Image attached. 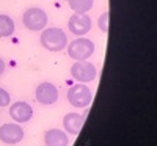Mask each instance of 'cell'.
Returning <instances> with one entry per match:
<instances>
[{
    "label": "cell",
    "mask_w": 157,
    "mask_h": 146,
    "mask_svg": "<svg viewBox=\"0 0 157 146\" xmlns=\"http://www.w3.org/2000/svg\"><path fill=\"white\" fill-rule=\"evenodd\" d=\"M22 22L24 25L32 32H41L46 29L47 25V13L43 8L38 6H32L24 13L22 16Z\"/></svg>",
    "instance_id": "277c9868"
},
{
    "label": "cell",
    "mask_w": 157,
    "mask_h": 146,
    "mask_svg": "<svg viewBox=\"0 0 157 146\" xmlns=\"http://www.w3.org/2000/svg\"><path fill=\"white\" fill-rule=\"evenodd\" d=\"M109 17H110L109 11H104L98 19V27L102 33H109Z\"/></svg>",
    "instance_id": "5bb4252c"
},
{
    "label": "cell",
    "mask_w": 157,
    "mask_h": 146,
    "mask_svg": "<svg viewBox=\"0 0 157 146\" xmlns=\"http://www.w3.org/2000/svg\"><path fill=\"white\" fill-rule=\"evenodd\" d=\"M68 101L72 107L85 109L93 101V93L85 83H75L68 90Z\"/></svg>",
    "instance_id": "3957f363"
},
{
    "label": "cell",
    "mask_w": 157,
    "mask_h": 146,
    "mask_svg": "<svg viewBox=\"0 0 157 146\" xmlns=\"http://www.w3.org/2000/svg\"><path fill=\"white\" fill-rule=\"evenodd\" d=\"M16 25L8 14H0V38H10L14 35Z\"/></svg>",
    "instance_id": "7c38bea8"
},
{
    "label": "cell",
    "mask_w": 157,
    "mask_h": 146,
    "mask_svg": "<svg viewBox=\"0 0 157 146\" xmlns=\"http://www.w3.org/2000/svg\"><path fill=\"white\" fill-rule=\"evenodd\" d=\"M69 8L74 13H88L94 5V0H69Z\"/></svg>",
    "instance_id": "4fadbf2b"
},
{
    "label": "cell",
    "mask_w": 157,
    "mask_h": 146,
    "mask_svg": "<svg viewBox=\"0 0 157 146\" xmlns=\"http://www.w3.org/2000/svg\"><path fill=\"white\" fill-rule=\"evenodd\" d=\"M44 143L46 146H68L69 138L61 129H49L44 134Z\"/></svg>",
    "instance_id": "8fae6325"
},
{
    "label": "cell",
    "mask_w": 157,
    "mask_h": 146,
    "mask_svg": "<svg viewBox=\"0 0 157 146\" xmlns=\"http://www.w3.org/2000/svg\"><path fill=\"white\" fill-rule=\"evenodd\" d=\"M91 17L86 13H74L68 21V30L75 36H83L91 30Z\"/></svg>",
    "instance_id": "8992f818"
},
{
    "label": "cell",
    "mask_w": 157,
    "mask_h": 146,
    "mask_svg": "<svg viewBox=\"0 0 157 146\" xmlns=\"http://www.w3.org/2000/svg\"><path fill=\"white\" fill-rule=\"evenodd\" d=\"M24 129L16 123L0 126V141L5 144H17L24 140Z\"/></svg>",
    "instance_id": "ba28073f"
},
{
    "label": "cell",
    "mask_w": 157,
    "mask_h": 146,
    "mask_svg": "<svg viewBox=\"0 0 157 146\" xmlns=\"http://www.w3.org/2000/svg\"><path fill=\"white\" fill-rule=\"evenodd\" d=\"M11 104V96L10 93L0 86V107H8V105Z\"/></svg>",
    "instance_id": "9a60e30c"
},
{
    "label": "cell",
    "mask_w": 157,
    "mask_h": 146,
    "mask_svg": "<svg viewBox=\"0 0 157 146\" xmlns=\"http://www.w3.org/2000/svg\"><path fill=\"white\" fill-rule=\"evenodd\" d=\"M10 116L16 123H27L33 118V107L25 101H17L10 105Z\"/></svg>",
    "instance_id": "9c48e42d"
},
{
    "label": "cell",
    "mask_w": 157,
    "mask_h": 146,
    "mask_svg": "<svg viewBox=\"0 0 157 146\" xmlns=\"http://www.w3.org/2000/svg\"><path fill=\"white\" fill-rule=\"evenodd\" d=\"M66 2H69V0H66Z\"/></svg>",
    "instance_id": "e0dca14e"
},
{
    "label": "cell",
    "mask_w": 157,
    "mask_h": 146,
    "mask_svg": "<svg viewBox=\"0 0 157 146\" xmlns=\"http://www.w3.org/2000/svg\"><path fill=\"white\" fill-rule=\"evenodd\" d=\"M98 75V69L96 66L88 61V60H83V61H75L72 66H71V77L74 80H77L78 83H88V82H93Z\"/></svg>",
    "instance_id": "5b68a950"
},
{
    "label": "cell",
    "mask_w": 157,
    "mask_h": 146,
    "mask_svg": "<svg viewBox=\"0 0 157 146\" xmlns=\"http://www.w3.org/2000/svg\"><path fill=\"white\" fill-rule=\"evenodd\" d=\"M41 46L50 52H61L68 46V38L60 27H46L39 36Z\"/></svg>",
    "instance_id": "6da1fadb"
},
{
    "label": "cell",
    "mask_w": 157,
    "mask_h": 146,
    "mask_svg": "<svg viewBox=\"0 0 157 146\" xmlns=\"http://www.w3.org/2000/svg\"><path fill=\"white\" fill-rule=\"evenodd\" d=\"M3 71H5V61H3L2 58H0V75L3 74Z\"/></svg>",
    "instance_id": "2e32d148"
},
{
    "label": "cell",
    "mask_w": 157,
    "mask_h": 146,
    "mask_svg": "<svg viewBox=\"0 0 157 146\" xmlns=\"http://www.w3.org/2000/svg\"><path fill=\"white\" fill-rule=\"evenodd\" d=\"M94 43L88 38H77L66 46L68 55L75 61H83L91 58V55L94 54Z\"/></svg>",
    "instance_id": "7a4b0ae2"
},
{
    "label": "cell",
    "mask_w": 157,
    "mask_h": 146,
    "mask_svg": "<svg viewBox=\"0 0 157 146\" xmlns=\"http://www.w3.org/2000/svg\"><path fill=\"white\" fill-rule=\"evenodd\" d=\"M83 123H85V116L80 115V113H66L63 116L64 132H68L71 135H77L78 132H80Z\"/></svg>",
    "instance_id": "30bf717a"
},
{
    "label": "cell",
    "mask_w": 157,
    "mask_h": 146,
    "mask_svg": "<svg viewBox=\"0 0 157 146\" xmlns=\"http://www.w3.org/2000/svg\"><path fill=\"white\" fill-rule=\"evenodd\" d=\"M58 96H60L58 88L54 83H50V82L39 83L36 86V91H35L36 101L39 104H43V105H52V104H55L58 101Z\"/></svg>",
    "instance_id": "52a82bcc"
}]
</instances>
